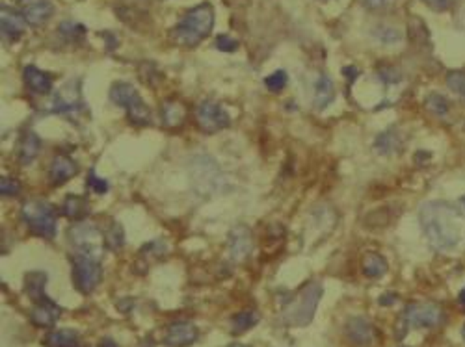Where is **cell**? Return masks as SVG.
<instances>
[{"instance_id": "obj_1", "label": "cell", "mask_w": 465, "mask_h": 347, "mask_svg": "<svg viewBox=\"0 0 465 347\" xmlns=\"http://www.w3.org/2000/svg\"><path fill=\"white\" fill-rule=\"evenodd\" d=\"M418 221L428 242L436 249L448 251L458 245L462 238V221L450 204L441 201L423 204V208L418 210Z\"/></svg>"}, {"instance_id": "obj_2", "label": "cell", "mask_w": 465, "mask_h": 347, "mask_svg": "<svg viewBox=\"0 0 465 347\" xmlns=\"http://www.w3.org/2000/svg\"><path fill=\"white\" fill-rule=\"evenodd\" d=\"M212 28H214V10L210 4H199L186 12L171 34L179 45L196 46L205 37H209Z\"/></svg>"}, {"instance_id": "obj_3", "label": "cell", "mask_w": 465, "mask_h": 347, "mask_svg": "<svg viewBox=\"0 0 465 347\" xmlns=\"http://www.w3.org/2000/svg\"><path fill=\"white\" fill-rule=\"evenodd\" d=\"M320 299H322V284L309 283L298 294L296 299H292L287 305L285 312H283V321L287 325H298V327L309 325L311 319L314 318V312H316Z\"/></svg>"}, {"instance_id": "obj_4", "label": "cell", "mask_w": 465, "mask_h": 347, "mask_svg": "<svg viewBox=\"0 0 465 347\" xmlns=\"http://www.w3.org/2000/svg\"><path fill=\"white\" fill-rule=\"evenodd\" d=\"M21 217L24 225L34 232L35 236L51 240L56 234V210L51 203L43 199H30L21 208Z\"/></svg>"}, {"instance_id": "obj_5", "label": "cell", "mask_w": 465, "mask_h": 347, "mask_svg": "<svg viewBox=\"0 0 465 347\" xmlns=\"http://www.w3.org/2000/svg\"><path fill=\"white\" fill-rule=\"evenodd\" d=\"M110 98L114 105L127 110L128 121L136 127H146L151 123V110L142 100L136 87H133L127 82H116L110 89Z\"/></svg>"}, {"instance_id": "obj_6", "label": "cell", "mask_w": 465, "mask_h": 347, "mask_svg": "<svg viewBox=\"0 0 465 347\" xmlns=\"http://www.w3.org/2000/svg\"><path fill=\"white\" fill-rule=\"evenodd\" d=\"M69 242L76 249L78 255H87L93 258H101L103 245H105V234L90 221H81L69 229Z\"/></svg>"}, {"instance_id": "obj_7", "label": "cell", "mask_w": 465, "mask_h": 347, "mask_svg": "<svg viewBox=\"0 0 465 347\" xmlns=\"http://www.w3.org/2000/svg\"><path fill=\"white\" fill-rule=\"evenodd\" d=\"M103 278V267L99 258L76 253L73 258V281L81 294H92Z\"/></svg>"}, {"instance_id": "obj_8", "label": "cell", "mask_w": 465, "mask_h": 347, "mask_svg": "<svg viewBox=\"0 0 465 347\" xmlns=\"http://www.w3.org/2000/svg\"><path fill=\"white\" fill-rule=\"evenodd\" d=\"M445 314L434 303H413L402 314V321L406 327H418V329H430L443 323Z\"/></svg>"}, {"instance_id": "obj_9", "label": "cell", "mask_w": 465, "mask_h": 347, "mask_svg": "<svg viewBox=\"0 0 465 347\" xmlns=\"http://www.w3.org/2000/svg\"><path fill=\"white\" fill-rule=\"evenodd\" d=\"M192 182L201 195H210L218 190L221 182V173L209 157L194 158L192 162Z\"/></svg>"}, {"instance_id": "obj_10", "label": "cell", "mask_w": 465, "mask_h": 347, "mask_svg": "<svg viewBox=\"0 0 465 347\" xmlns=\"http://www.w3.org/2000/svg\"><path fill=\"white\" fill-rule=\"evenodd\" d=\"M199 128L207 134H216L231 125V117L214 100H203L196 110Z\"/></svg>"}, {"instance_id": "obj_11", "label": "cell", "mask_w": 465, "mask_h": 347, "mask_svg": "<svg viewBox=\"0 0 465 347\" xmlns=\"http://www.w3.org/2000/svg\"><path fill=\"white\" fill-rule=\"evenodd\" d=\"M51 112L53 114H60V116H76L84 112V103H82L81 86H76V82H69L60 89L53 98V105H51Z\"/></svg>"}, {"instance_id": "obj_12", "label": "cell", "mask_w": 465, "mask_h": 347, "mask_svg": "<svg viewBox=\"0 0 465 347\" xmlns=\"http://www.w3.org/2000/svg\"><path fill=\"white\" fill-rule=\"evenodd\" d=\"M17 10L30 26H43L54 15V4L51 0H17Z\"/></svg>"}, {"instance_id": "obj_13", "label": "cell", "mask_w": 465, "mask_h": 347, "mask_svg": "<svg viewBox=\"0 0 465 347\" xmlns=\"http://www.w3.org/2000/svg\"><path fill=\"white\" fill-rule=\"evenodd\" d=\"M227 247H229V255H231L232 260L242 262L244 258H248L251 249H253V238H251L250 229L244 225L235 226V229L229 232Z\"/></svg>"}, {"instance_id": "obj_14", "label": "cell", "mask_w": 465, "mask_h": 347, "mask_svg": "<svg viewBox=\"0 0 465 347\" xmlns=\"http://www.w3.org/2000/svg\"><path fill=\"white\" fill-rule=\"evenodd\" d=\"M196 340H198V329L190 321H174L164 335V344L168 347H188Z\"/></svg>"}, {"instance_id": "obj_15", "label": "cell", "mask_w": 465, "mask_h": 347, "mask_svg": "<svg viewBox=\"0 0 465 347\" xmlns=\"http://www.w3.org/2000/svg\"><path fill=\"white\" fill-rule=\"evenodd\" d=\"M60 316H62V308L49 297L35 301L32 310H30V319L35 327H53L58 321Z\"/></svg>"}, {"instance_id": "obj_16", "label": "cell", "mask_w": 465, "mask_h": 347, "mask_svg": "<svg viewBox=\"0 0 465 347\" xmlns=\"http://www.w3.org/2000/svg\"><path fill=\"white\" fill-rule=\"evenodd\" d=\"M0 26H2V35L6 37L8 41H19L23 37L24 28H26V21L24 17L19 13V10H12V8L2 6V12H0Z\"/></svg>"}, {"instance_id": "obj_17", "label": "cell", "mask_w": 465, "mask_h": 347, "mask_svg": "<svg viewBox=\"0 0 465 347\" xmlns=\"http://www.w3.org/2000/svg\"><path fill=\"white\" fill-rule=\"evenodd\" d=\"M344 332L348 336V340L357 347L371 346L374 340V329L371 321L365 318H350L344 327Z\"/></svg>"}, {"instance_id": "obj_18", "label": "cell", "mask_w": 465, "mask_h": 347, "mask_svg": "<svg viewBox=\"0 0 465 347\" xmlns=\"http://www.w3.org/2000/svg\"><path fill=\"white\" fill-rule=\"evenodd\" d=\"M78 173V166L73 158L64 157V154H58V157L53 158V163L49 168V179L54 186H60L67 182L69 179H73L75 175Z\"/></svg>"}, {"instance_id": "obj_19", "label": "cell", "mask_w": 465, "mask_h": 347, "mask_svg": "<svg viewBox=\"0 0 465 347\" xmlns=\"http://www.w3.org/2000/svg\"><path fill=\"white\" fill-rule=\"evenodd\" d=\"M24 84L30 91L35 95H46V93L53 91V78L51 75H46L45 71L37 69L34 65H26L23 71Z\"/></svg>"}, {"instance_id": "obj_20", "label": "cell", "mask_w": 465, "mask_h": 347, "mask_svg": "<svg viewBox=\"0 0 465 347\" xmlns=\"http://www.w3.org/2000/svg\"><path fill=\"white\" fill-rule=\"evenodd\" d=\"M41 151V139L40 136L32 130H26V132L21 136L19 139V149H17V157L21 166H30L34 162L35 157L40 154Z\"/></svg>"}, {"instance_id": "obj_21", "label": "cell", "mask_w": 465, "mask_h": 347, "mask_svg": "<svg viewBox=\"0 0 465 347\" xmlns=\"http://www.w3.org/2000/svg\"><path fill=\"white\" fill-rule=\"evenodd\" d=\"M335 98V86L333 80L328 75H320L314 82V108L324 110L332 105Z\"/></svg>"}, {"instance_id": "obj_22", "label": "cell", "mask_w": 465, "mask_h": 347, "mask_svg": "<svg viewBox=\"0 0 465 347\" xmlns=\"http://www.w3.org/2000/svg\"><path fill=\"white\" fill-rule=\"evenodd\" d=\"M62 214L73 221L86 220L90 214V203L81 195H67L62 204Z\"/></svg>"}, {"instance_id": "obj_23", "label": "cell", "mask_w": 465, "mask_h": 347, "mask_svg": "<svg viewBox=\"0 0 465 347\" xmlns=\"http://www.w3.org/2000/svg\"><path fill=\"white\" fill-rule=\"evenodd\" d=\"M186 119V108L179 100H166L162 106V123L164 127L177 128Z\"/></svg>"}, {"instance_id": "obj_24", "label": "cell", "mask_w": 465, "mask_h": 347, "mask_svg": "<svg viewBox=\"0 0 465 347\" xmlns=\"http://www.w3.org/2000/svg\"><path fill=\"white\" fill-rule=\"evenodd\" d=\"M45 347H81V336L73 329H58L49 332Z\"/></svg>"}, {"instance_id": "obj_25", "label": "cell", "mask_w": 465, "mask_h": 347, "mask_svg": "<svg viewBox=\"0 0 465 347\" xmlns=\"http://www.w3.org/2000/svg\"><path fill=\"white\" fill-rule=\"evenodd\" d=\"M45 284H46V273L43 272H30L26 273V278H24V288H26V294L32 301H41L45 299Z\"/></svg>"}, {"instance_id": "obj_26", "label": "cell", "mask_w": 465, "mask_h": 347, "mask_svg": "<svg viewBox=\"0 0 465 347\" xmlns=\"http://www.w3.org/2000/svg\"><path fill=\"white\" fill-rule=\"evenodd\" d=\"M385 272H387V262H385L384 256L378 255V253H369V255L363 258V273H365L369 278L382 277Z\"/></svg>"}, {"instance_id": "obj_27", "label": "cell", "mask_w": 465, "mask_h": 347, "mask_svg": "<svg viewBox=\"0 0 465 347\" xmlns=\"http://www.w3.org/2000/svg\"><path fill=\"white\" fill-rule=\"evenodd\" d=\"M257 321H259V314L253 312V310L251 312L250 310L248 312H240L231 319V330L235 335H242L246 330H250L251 327H255Z\"/></svg>"}, {"instance_id": "obj_28", "label": "cell", "mask_w": 465, "mask_h": 347, "mask_svg": "<svg viewBox=\"0 0 465 347\" xmlns=\"http://www.w3.org/2000/svg\"><path fill=\"white\" fill-rule=\"evenodd\" d=\"M125 243V232L119 223H110V226L105 231V247L110 251L121 249Z\"/></svg>"}, {"instance_id": "obj_29", "label": "cell", "mask_w": 465, "mask_h": 347, "mask_svg": "<svg viewBox=\"0 0 465 347\" xmlns=\"http://www.w3.org/2000/svg\"><path fill=\"white\" fill-rule=\"evenodd\" d=\"M426 108L437 117H445L448 114V103L447 98L439 95V93H430L426 97Z\"/></svg>"}, {"instance_id": "obj_30", "label": "cell", "mask_w": 465, "mask_h": 347, "mask_svg": "<svg viewBox=\"0 0 465 347\" xmlns=\"http://www.w3.org/2000/svg\"><path fill=\"white\" fill-rule=\"evenodd\" d=\"M287 82H289V76H287L285 71H276V73L264 78V86H267L268 91L279 93L285 89Z\"/></svg>"}, {"instance_id": "obj_31", "label": "cell", "mask_w": 465, "mask_h": 347, "mask_svg": "<svg viewBox=\"0 0 465 347\" xmlns=\"http://www.w3.org/2000/svg\"><path fill=\"white\" fill-rule=\"evenodd\" d=\"M396 149H398V139H396L395 134L385 132L378 136V139H376V151L382 152V154H391Z\"/></svg>"}, {"instance_id": "obj_32", "label": "cell", "mask_w": 465, "mask_h": 347, "mask_svg": "<svg viewBox=\"0 0 465 347\" xmlns=\"http://www.w3.org/2000/svg\"><path fill=\"white\" fill-rule=\"evenodd\" d=\"M447 84L456 95L465 98V73H462V71H453V73H448Z\"/></svg>"}, {"instance_id": "obj_33", "label": "cell", "mask_w": 465, "mask_h": 347, "mask_svg": "<svg viewBox=\"0 0 465 347\" xmlns=\"http://www.w3.org/2000/svg\"><path fill=\"white\" fill-rule=\"evenodd\" d=\"M0 193L4 197H17L21 193V182L12 177H2L0 179Z\"/></svg>"}, {"instance_id": "obj_34", "label": "cell", "mask_w": 465, "mask_h": 347, "mask_svg": "<svg viewBox=\"0 0 465 347\" xmlns=\"http://www.w3.org/2000/svg\"><path fill=\"white\" fill-rule=\"evenodd\" d=\"M376 37H378L382 43H385V45H393V43H398V41H400V32L396 28H391V26H382V28L376 32Z\"/></svg>"}, {"instance_id": "obj_35", "label": "cell", "mask_w": 465, "mask_h": 347, "mask_svg": "<svg viewBox=\"0 0 465 347\" xmlns=\"http://www.w3.org/2000/svg\"><path fill=\"white\" fill-rule=\"evenodd\" d=\"M86 184H87V188L95 191V193H106V191H108V182H106V180H103V179H99V177L95 175V171H93V169L90 171V175H87Z\"/></svg>"}, {"instance_id": "obj_36", "label": "cell", "mask_w": 465, "mask_h": 347, "mask_svg": "<svg viewBox=\"0 0 465 347\" xmlns=\"http://www.w3.org/2000/svg\"><path fill=\"white\" fill-rule=\"evenodd\" d=\"M216 48L221 51V53H235V51L239 48V41L232 39L229 35H220V37L216 39Z\"/></svg>"}, {"instance_id": "obj_37", "label": "cell", "mask_w": 465, "mask_h": 347, "mask_svg": "<svg viewBox=\"0 0 465 347\" xmlns=\"http://www.w3.org/2000/svg\"><path fill=\"white\" fill-rule=\"evenodd\" d=\"M60 32L67 35V37H75L76 34H84V26L76 23H67V21H65V23H62V26H60Z\"/></svg>"}, {"instance_id": "obj_38", "label": "cell", "mask_w": 465, "mask_h": 347, "mask_svg": "<svg viewBox=\"0 0 465 347\" xmlns=\"http://www.w3.org/2000/svg\"><path fill=\"white\" fill-rule=\"evenodd\" d=\"M380 76H382V80L387 82V84H391V82H398V80H400V75H398V73H396L395 69L380 71Z\"/></svg>"}, {"instance_id": "obj_39", "label": "cell", "mask_w": 465, "mask_h": 347, "mask_svg": "<svg viewBox=\"0 0 465 347\" xmlns=\"http://www.w3.org/2000/svg\"><path fill=\"white\" fill-rule=\"evenodd\" d=\"M391 0H363V4L371 10H378V8H384L389 4Z\"/></svg>"}, {"instance_id": "obj_40", "label": "cell", "mask_w": 465, "mask_h": 347, "mask_svg": "<svg viewBox=\"0 0 465 347\" xmlns=\"http://www.w3.org/2000/svg\"><path fill=\"white\" fill-rule=\"evenodd\" d=\"M432 8H437V10H443V8L453 6L456 0H426Z\"/></svg>"}, {"instance_id": "obj_41", "label": "cell", "mask_w": 465, "mask_h": 347, "mask_svg": "<svg viewBox=\"0 0 465 347\" xmlns=\"http://www.w3.org/2000/svg\"><path fill=\"white\" fill-rule=\"evenodd\" d=\"M99 347H117V344L114 341V338H108V336H106V338H103V340L99 341Z\"/></svg>"}, {"instance_id": "obj_42", "label": "cell", "mask_w": 465, "mask_h": 347, "mask_svg": "<svg viewBox=\"0 0 465 347\" xmlns=\"http://www.w3.org/2000/svg\"><path fill=\"white\" fill-rule=\"evenodd\" d=\"M395 295L391 294V295H384V297H382V299H380V305H393V303H395Z\"/></svg>"}, {"instance_id": "obj_43", "label": "cell", "mask_w": 465, "mask_h": 347, "mask_svg": "<svg viewBox=\"0 0 465 347\" xmlns=\"http://www.w3.org/2000/svg\"><path fill=\"white\" fill-rule=\"evenodd\" d=\"M344 75L350 76V80H352V78H355V76H360V71L354 69V67H346V69H344Z\"/></svg>"}, {"instance_id": "obj_44", "label": "cell", "mask_w": 465, "mask_h": 347, "mask_svg": "<svg viewBox=\"0 0 465 347\" xmlns=\"http://www.w3.org/2000/svg\"><path fill=\"white\" fill-rule=\"evenodd\" d=\"M458 301H459V305H462V307H465V288L462 290V292H459Z\"/></svg>"}, {"instance_id": "obj_45", "label": "cell", "mask_w": 465, "mask_h": 347, "mask_svg": "<svg viewBox=\"0 0 465 347\" xmlns=\"http://www.w3.org/2000/svg\"><path fill=\"white\" fill-rule=\"evenodd\" d=\"M229 347H250V346H246V344H231Z\"/></svg>"}, {"instance_id": "obj_46", "label": "cell", "mask_w": 465, "mask_h": 347, "mask_svg": "<svg viewBox=\"0 0 465 347\" xmlns=\"http://www.w3.org/2000/svg\"><path fill=\"white\" fill-rule=\"evenodd\" d=\"M462 336H464V340H465V325H464V329H462Z\"/></svg>"}, {"instance_id": "obj_47", "label": "cell", "mask_w": 465, "mask_h": 347, "mask_svg": "<svg viewBox=\"0 0 465 347\" xmlns=\"http://www.w3.org/2000/svg\"><path fill=\"white\" fill-rule=\"evenodd\" d=\"M462 204H464V208H465V197H462Z\"/></svg>"}]
</instances>
